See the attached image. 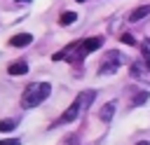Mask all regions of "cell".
I'll use <instances>...</instances> for the list:
<instances>
[{
    "label": "cell",
    "mask_w": 150,
    "mask_h": 145,
    "mask_svg": "<svg viewBox=\"0 0 150 145\" xmlns=\"http://www.w3.org/2000/svg\"><path fill=\"white\" fill-rule=\"evenodd\" d=\"M0 145H19V140H16V138H12V140H0Z\"/></svg>",
    "instance_id": "5bb4252c"
},
{
    "label": "cell",
    "mask_w": 150,
    "mask_h": 145,
    "mask_svg": "<svg viewBox=\"0 0 150 145\" xmlns=\"http://www.w3.org/2000/svg\"><path fill=\"white\" fill-rule=\"evenodd\" d=\"M145 101H148V94H145V91H143V94H136V96H134V101H131V103H134V105H141V103H145Z\"/></svg>",
    "instance_id": "7c38bea8"
},
{
    "label": "cell",
    "mask_w": 150,
    "mask_h": 145,
    "mask_svg": "<svg viewBox=\"0 0 150 145\" xmlns=\"http://www.w3.org/2000/svg\"><path fill=\"white\" fill-rule=\"evenodd\" d=\"M120 40H122L124 44H129V47H134V44H136V40H134V35H129V33H124V35H122Z\"/></svg>",
    "instance_id": "4fadbf2b"
},
{
    "label": "cell",
    "mask_w": 150,
    "mask_h": 145,
    "mask_svg": "<svg viewBox=\"0 0 150 145\" xmlns=\"http://www.w3.org/2000/svg\"><path fill=\"white\" fill-rule=\"evenodd\" d=\"M30 42H33V35L30 33H16V35L9 37V44L12 47H28Z\"/></svg>",
    "instance_id": "5b68a950"
},
{
    "label": "cell",
    "mask_w": 150,
    "mask_h": 145,
    "mask_svg": "<svg viewBox=\"0 0 150 145\" xmlns=\"http://www.w3.org/2000/svg\"><path fill=\"white\" fill-rule=\"evenodd\" d=\"M14 129H16L14 119H0V131H14Z\"/></svg>",
    "instance_id": "8fae6325"
},
{
    "label": "cell",
    "mask_w": 150,
    "mask_h": 145,
    "mask_svg": "<svg viewBox=\"0 0 150 145\" xmlns=\"http://www.w3.org/2000/svg\"><path fill=\"white\" fill-rule=\"evenodd\" d=\"M94 96H96V94H94L91 89H89V91H82V94H80V96H77V98H75V101L70 103V108H68V110H66V112H63V115H61V117H59V119L54 122V126H56V124H68V122L77 119V115H80L82 110H87V108L91 105Z\"/></svg>",
    "instance_id": "7a4b0ae2"
},
{
    "label": "cell",
    "mask_w": 150,
    "mask_h": 145,
    "mask_svg": "<svg viewBox=\"0 0 150 145\" xmlns=\"http://www.w3.org/2000/svg\"><path fill=\"white\" fill-rule=\"evenodd\" d=\"M52 94V84L49 82H33L23 89L21 94V105L23 108H38L47 96Z\"/></svg>",
    "instance_id": "6da1fadb"
},
{
    "label": "cell",
    "mask_w": 150,
    "mask_h": 145,
    "mask_svg": "<svg viewBox=\"0 0 150 145\" xmlns=\"http://www.w3.org/2000/svg\"><path fill=\"white\" fill-rule=\"evenodd\" d=\"M122 61H124V56L117 51V49H112V51H108L105 56H103V61H101V65H98V75H110V72H115L120 65H122Z\"/></svg>",
    "instance_id": "3957f363"
},
{
    "label": "cell",
    "mask_w": 150,
    "mask_h": 145,
    "mask_svg": "<svg viewBox=\"0 0 150 145\" xmlns=\"http://www.w3.org/2000/svg\"><path fill=\"white\" fill-rule=\"evenodd\" d=\"M7 72H9V75H26V72H28V63H26V61H16V63H12V65L7 68Z\"/></svg>",
    "instance_id": "52a82bcc"
},
{
    "label": "cell",
    "mask_w": 150,
    "mask_h": 145,
    "mask_svg": "<svg viewBox=\"0 0 150 145\" xmlns=\"http://www.w3.org/2000/svg\"><path fill=\"white\" fill-rule=\"evenodd\" d=\"M150 14V5H143V7H136L131 14H129V21H138V19H143V16H148Z\"/></svg>",
    "instance_id": "ba28073f"
},
{
    "label": "cell",
    "mask_w": 150,
    "mask_h": 145,
    "mask_svg": "<svg viewBox=\"0 0 150 145\" xmlns=\"http://www.w3.org/2000/svg\"><path fill=\"white\" fill-rule=\"evenodd\" d=\"M75 19H77V14H75V12H63V14L59 16V23H61V26H70Z\"/></svg>",
    "instance_id": "30bf717a"
},
{
    "label": "cell",
    "mask_w": 150,
    "mask_h": 145,
    "mask_svg": "<svg viewBox=\"0 0 150 145\" xmlns=\"http://www.w3.org/2000/svg\"><path fill=\"white\" fill-rule=\"evenodd\" d=\"M19 2H26V0H19Z\"/></svg>",
    "instance_id": "e0dca14e"
},
{
    "label": "cell",
    "mask_w": 150,
    "mask_h": 145,
    "mask_svg": "<svg viewBox=\"0 0 150 145\" xmlns=\"http://www.w3.org/2000/svg\"><path fill=\"white\" fill-rule=\"evenodd\" d=\"M77 2H84V0H77Z\"/></svg>",
    "instance_id": "2e32d148"
},
{
    "label": "cell",
    "mask_w": 150,
    "mask_h": 145,
    "mask_svg": "<svg viewBox=\"0 0 150 145\" xmlns=\"http://www.w3.org/2000/svg\"><path fill=\"white\" fill-rule=\"evenodd\" d=\"M115 101H110V103H105L103 108H101V112H98V117H101V122H110L112 119V112H115Z\"/></svg>",
    "instance_id": "8992f818"
},
{
    "label": "cell",
    "mask_w": 150,
    "mask_h": 145,
    "mask_svg": "<svg viewBox=\"0 0 150 145\" xmlns=\"http://www.w3.org/2000/svg\"><path fill=\"white\" fill-rule=\"evenodd\" d=\"M101 44H103V37H89V40H80V56L84 58L87 54L96 51Z\"/></svg>",
    "instance_id": "277c9868"
},
{
    "label": "cell",
    "mask_w": 150,
    "mask_h": 145,
    "mask_svg": "<svg viewBox=\"0 0 150 145\" xmlns=\"http://www.w3.org/2000/svg\"><path fill=\"white\" fill-rule=\"evenodd\" d=\"M136 145H150V143H148V140H141V143H136Z\"/></svg>",
    "instance_id": "9a60e30c"
},
{
    "label": "cell",
    "mask_w": 150,
    "mask_h": 145,
    "mask_svg": "<svg viewBox=\"0 0 150 145\" xmlns=\"http://www.w3.org/2000/svg\"><path fill=\"white\" fill-rule=\"evenodd\" d=\"M141 54H143V63L150 68V40H143L141 42Z\"/></svg>",
    "instance_id": "9c48e42d"
}]
</instances>
